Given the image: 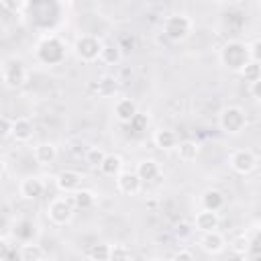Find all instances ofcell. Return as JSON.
<instances>
[{"instance_id": "cell-1", "label": "cell", "mask_w": 261, "mask_h": 261, "mask_svg": "<svg viewBox=\"0 0 261 261\" xmlns=\"http://www.w3.org/2000/svg\"><path fill=\"white\" fill-rule=\"evenodd\" d=\"M251 61V53H249V45L234 39L222 45L220 49V63L224 67H228L230 71L241 73V69Z\"/></svg>"}, {"instance_id": "cell-2", "label": "cell", "mask_w": 261, "mask_h": 261, "mask_svg": "<svg viewBox=\"0 0 261 261\" xmlns=\"http://www.w3.org/2000/svg\"><path fill=\"white\" fill-rule=\"evenodd\" d=\"M218 126L226 135H232V137L241 135L245 130V126H247V114H245V110L241 106H234V104L224 106L218 112Z\"/></svg>"}, {"instance_id": "cell-3", "label": "cell", "mask_w": 261, "mask_h": 261, "mask_svg": "<svg viewBox=\"0 0 261 261\" xmlns=\"http://www.w3.org/2000/svg\"><path fill=\"white\" fill-rule=\"evenodd\" d=\"M29 80V69L20 57H6L2 61V82L6 88H22Z\"/></svg>"}, {"instance_id": "cell-4", "label": "cell", "mask_w": 261, "mask_h": 261, "mask_svg": "<svg viewBox=\"0 0 261 261\" xmlns=\"http://www.w3.org/2000/svg\"><path fill=\"white\" fill-rule=\"evenodd\" d=\"M192 31H194V22L188 14H171L163 20V35L173 43L188 39Z\"/></svg>"}, {"instance_id": "cell-5", "label": "cell", "mask_w": 261, "mask_h": 261, "mask_svg": "<svg viewBox=\"0 0 261 261\" xmlns=\"http://www.w3.org/2000/svg\"><path fill=\"white\" fill-rule=\"evenodd\" d=\"M102 41L94 35H82L75 39V45H73V51L77 55V59L86 61V63H92L96 59H100V51H102Z\"/></svg>"}, {"instance_id": "cell-6", "label": "cell", "mask_w": 261, "mask_h": 261, "mask_svg": "<svg viewBox=\"0 0 261 261\" xmlns=\"http://www.w3.org/2000/svg\"><path fill=\"white\" fill-rule=\"evenodd\" d=\"M73 212H75V208H73V204H71L69 198H55V200H51L49 206H47V216H49V220H51L53 224H59V226L67 224V222L73 218Z\"/></svg>"}, {"instance_id": "cell-7", "label": "cell", "mask_w": 261, "mask_h": 261, "mask_svg": "<svg viewBox=\"0 0 261 261\" xmlns=\"http://www.w3.org/2000/svg\"><path fill=\"white\" fill-rule=\"evenodd\" d=\"M230 167H232V171L247 175L257 167V155L249 149H239L230 155Z\"/></svg>"}, {"instance_id": "cell-8", "label": "cell", "mask_w": 261, "mask_h": 261, "mask_svg": "<svg viewBox=\"0 0 261 261\" xmlns=\"http://www.w3.org/2000/svg\"><path fill=\"white\" fill-rule=\"evenodd\" d=\"M55 186H57L61 192H65V194H73V192H77L80 186H82V173L75 171V169H63V171L57 173Z\"/></svg>"}, {"instance_id": "cell-9", "label": "cell", "mask_w": 261, "mask_h": 261, "mask_svg": "<svg viewBox=\"0 0 261 261\" xmlns=\"http://www.w3.org/2000/svg\"><path fill=\"white\" fill-rule=\"evenodd\" d=\"M116 188L124 196H137L141 192V188H143V181L137 175V171H122L116 177Z\"/></svg>"}, {"instance_id": "cell-10", "label": "cell", "mask_w": 261, "mask_h": 261, "mask_svg": "<svg viewBox=\"0 0 261 261\" xmlns=\"http://www.w3.org/2000/svg\"><path fill=\"white\" fill-rule=\"evenodd\" d=\"M139 114V106L133 98H118L114 104V116L122 124H130V120Z\"/></svg>"}, {"instance_id": "cell-11", "label": "cell", "mask_w": 261, "mask_h": 261, "mask_svg": "<svg viewBox=\"0 0 261 261\" xmlns=\"http://www.w3.org/2000/svg\"><path fill=\"white\" fill-rule=\"evenodd\" d=\"M18 192H20V196H22L24 200H37V198H41L43 192H45V181H43L41 177H35V175L24 177V179L20 181V186H18Z\"/></svg>"}, {"instance_id": "cell-12", "label": "cell", "mask_w": 261, "mask_h": 261, "mask_svg": "<svg viewBox=\"0 0 261 261\" xmlns=\"http://www.w3.org/2000/svg\"><path fill=\"white\" fill-rule=\"evenodd\" d=\"M200 247H202V251L208 253V255H218V253L224 251V247H226V239H224L218 230L204 232L202 239H200Z\"/></svg>"}, {"instance_id": "cell-13", "label": "cell", "mask_w": 261, "mask_h": 261, "mask_svg": "<svg viewBox=\"0 0 261 261\" xmlns=\"http://www.w3.org/2000/svg\"><path fill=\"white\" fill-rule=\"evenodd\" d=\"M194 224H196V228H198L202 234H204V232H212V230L218 228L220 216H218V212H212V210H204V208H202V210L196 214Z\"/></svg>"}, {"instance_id": "cell-14", "label": "cell", "mask_w": 261, "mask_h": 261, "mask_svg": "<svg viewBox=\"0 0 261 261\" xmlns=\"http://www.w3.org/2000/svg\"><path fill=\"white\" fill-rule=\"evenodd\" d=\"M224 194L220 192V190H216V188H208V190H204L202 192V196H200V204H202V208L204 210H212V212H218L222 206H224Z\"/></svg>"}, {"instance_id": "cell-15", "label": "cell", "mask_w": 261, "mask_h": 261, "mask_svg": "<svg viewBox=\"0 0 261 261\" xmlns=\"http://www.w3.org/2000/svg\"><path fill=\"white\" fill-rule=\"evenodd\" d=\"M69 200H71V204H73L75 210H90V208L96 206L98 196H96L92 190H84V188H80L77 192H73V194L69 196Z\"/></svg>"}, {"instance_id": "cell-16", "label": "cell", "mask_w": 261, "mask_h": 261, "mask_svg": "<svg viewBox=\"0 0 261 261\" xmlns=\"http://www.w3.org/2000/svg\"><path fill=\"white\" fill-rule=\"evenodd\" d=\"M135 171H137V175L141 177V181H153V179L159 177L161 167H159V163H157L155 159H141V161L137 163Z\"/></svg>"}, {"instance_id": "cell-17", "label": "cell", "mask_w": 261, "mask_h": 261, "mask_svg": "<svg viewBox=\"0 0 261 261\" xmlns=\"http://www.w3.org/2000/svg\"><path fill=\"white\" fill-rule=\"evenodd\" d=\"M33 157L39 165H51L57 159V147L53 143H39L33 151Z\"/></svg>"}, {"instance_id": "cell-18", "label": "cell", "mask_w": 261, "mask_h": 261, "mask_svg": "<svg viewBox=\"0 0 261 261\" xmlns=\"http://www.w3.org/2000/svg\"><path fill=\"white\" fill-rule=\"evenodd\" d=\"M153 143H155V147L161 149V151H173L179 141H177V137H175L173 130H169V128H159V130H155V135H153Z\"/></svg>"}, {"instance_id": "cell-19", "label": "cell", "mask_w": 261, "mask_h": 261, "mask_svg": "<svg viewBox=\"0 0 261 261\" xmlns=\"http://www.w3.org/2000/svg\"><path fill=\"white\" fill-rule=\"evenodd\" d=\"M124 161H122V157L120 155H116V153H108L106 155V159H104V163L100 165V171L106 175V177H118L124 169Z\"/></svg>"}, {"instance_id": "cell-20", "label": "cell", "mask_w": 261, "mask_h": 261, "mask_svg": "<svg viewBox=\"0 0 261 261\" xmlns=\"http://www.w3.org/2000/svg\"><path fill=\"white\" fill-rule=\"evenodd\" d=\"M94 92L98 94V98H110L118 92V80L114 75H102L94 84Z\"/></svg>"}, {"instance_id": "cell-21", "label": "cell", "mask_w": 261, "mask_h": 261, "mask_svg": "<svg viewBox=\"0 0 261 261\" xmlns=\"http://www.w3.org/2000/svg\"><path fill=\"white\" fill-rule=\"evenodd\" d=\"M33 133H35V126L29 118H16L14 120V126H12V139L16 143H27L33 139Z\"/></svg>"}, {"instance_id": "cell-22", "label": "cell", "mask_w": 261, "mask_h": 261, "mask_svg": "<svg viewBox=\"0 0 261 261\" xmlns=\"http://www.w3.org/2000/svg\"><path fill=\"white\" fill-rule=\"evenodd\" d=\"M175 153H177V157H179L181 161L190 163V161H194V159L198 157V153H200V145H198L196 141L186 139V141H179V143H177Z\"/></svg>"}, {"instance_id": "cell-23", "label": "cell", "mask_w": 261, "mask_h": 261, "mask_svg": "<svg viewBox=\"0 0 261 261\" xmlns=\"http://www.w3.org/2000/svg\"><path fill=\"white\" fill-rule=\"evenodd\" d=\"M45 257V251L41 249V245L37 243H22L20 251H18V259L20 261H43Z\"/></svg>"}, {"instance_id": "cell-24", "label": "cell", "mask_w": 261, "mask_h": 261, "mask_svg": "<svg viewBox=\"0 0 261 261\" xmlns=\"http://www.w3.org/2000/svg\"><path fill=\"white\" fill-rule=\"evenodd\" d=\"M120 59H122V51H120L118 45H114V43H104L102 45V51H100V61L102 63L116 65Z\"/></svg>"}, {"instance_id": "cell-25", "label": "cell", "mask_w": 261, "mask_h": 261, "mask_svg": "<svg viewBox=\"0 0 261 261\" xmlns=\"http://www.w3.org/2000/svg\"><path fill=\"white\" fill-rule=\"evenodd\" d=\"M241 77L249 84H255L261 80V63H255V61H249L243 69H241Z\"/></svg>"}, {"instance_id": "cell-26", "label": "cell", "mask_w": 261, "mask_h": 261, "mask_svg": "<svg viewBox=\"0 0 261 261\" xmlns=\"http://www.w3.org/2000/svg\"><path fill=\"white\" fill-rule=\"evenodd\" d=\"M88 257H90L92 261H108V257H110V245H106V243H96V245H92V247L88 249Z\"/></svg>"}, {"instance_id": "cell-27", "label": "cell", "mask_w": 261, "mask_h": 261, "mask_svg": "<svg viewBox=\"0 0 261 261\" xmlns=\"http://www.w3.org/2000/svg\"><path fill=\"white\" fill-rule=\"evenodd\" d=\"M106 155H108V153H104L100 147H90V149L86 151V163H88L90 167H98V169H100V165L104 163Z\"/></svg>"}, {"instance_id": "cell-28", "label": "cell", "mask_w": 261, "mask_h": 261, "mask_svg": "<svg viewBox=\"0 0 261 261\" xmlns=\"http://www.w3.org/2000/svg\"><path fill=\"white\" fill-rule=\"evenodd\" d=\"M230 249H232V253H237V255H247L249 249H251V241H249V237H245V234L234 237V239L230 241Z\"/></svg>"}, {"instance_id": "cell-29", "label": "cell", "mask_w": 261, "mask_h": 261, "mask_svg": "<svg viewBox=\"0 0 261 261\" xmlns=\"http://www.w3.org/2000/svg\"><path fill=\"white\" fill-rule=\"evenodd\" d=\"M108 261H130V249L126 245H110Z\"/></svg>"}, {"instance_id": "cell-30", "label": "cell", "mask_w": 261, "mask_h": 261, "mask_svg": "<svg viewBox=\"0 0 261 261\" xmlns=\"http://www.w3.org/2000/svg\"><path fill=\"white\" fill-rule=\"evenodd\" d=\"M147 124H149V116H147V114H143V112H139V114L130 120V124H128V126H130L133 130L141 133V130H145V128H147Z\"/></svg>"}, {"instance_id": "cell-31", "label": "cell", "mask_w": 261, "mask_h": 261, "mask_svg": "<svg viewBox=\"0 0 261 261\" xmlns=\"http://www.w3.org/2000/svg\"><path fill=\"white\" fill-rule=\"evenodd\" d=\"M249 53H251V61L261 63V37H257L253 43H249Z\"/></svg>"}, {"instance_id": "cell-32", "label": "cell", "mask_w": 261, "mask_h": 261, "mask_svg": "<svg viewBox=\"0 0 261 261\" xmlns=\"http://www.w3.org/2000/svg\"><path fill=\"white\" fill-rule=\"evenodd\" d=\"M0 124H2V137H12V126H14V120H10L8 116H2Z\"/></svg>"}, {"instance_id": "cell-33", "label": "cell", "mask_w": 261, "mask_h": 261, "mask_svg": "<svg viewBox=\"0 0 261 261\" xmlns=\"http://www.w3.org/2000/svg\"><path fill=\"white\" fill-rule=\"evenodd\" d=\"M171 261H196V259H194V255H192V253H190L188 249H181V251L173 253Z\"/></svg>"}, {"instance_id": "cell-34", "label": "cell", "mask_w": 261, "mask_h": 261, "mask_svg": "<svg viewBox=\"0 0 261 261\" xmlns=\"http://www.w3.org/2000/svg\"><path fill=\"white\" fill-rule=\"evenodd\" d=\"M249 92H251L253 100L261 102V80H259V82H255V84H251V86H249Z\"/></svg>"}, {"instance_id": "cell-35", "label": "cell", "mask_w": 261, "mask_h": 261, "mask_svg": "<svg viewBox=\"0 0 261 261\" xmlns=\"http://www.w3.org/2000/svg\"><path fill=\"white\" fill-rule=\"evenodd\" d=\"M2 6L8 8V10H18V8H22V4H18V2H8V0H2Z\"/></svg>"}, {"instance_id": "cell-36", "label": "cell", "mask_w": 261, "mask_h": 261, "mask_svg": "<svg viewBox=\"0 0 261 261\" xmlns=\"http://www.w3.org/2000/svg\"><path fill=\"white\" fill-rule=\"evenodd\" d=\"M149 261H163V259H159V257H153V259H149Z\"/></svg>"}, {"instance_id": "cell-37", "label": "cell", "mask_w": 261, "mask_h": 261, "mask_svg": "<svg viewBox=\"0 0 261 261\" xmlns=\"http://www.w3.org/2000/svg\"><path fill=\"white\" fill-rule=\"evenodd\" d=\"M255 261H261V257H257V259H255Z\"/></svg>"}]
</instances>
